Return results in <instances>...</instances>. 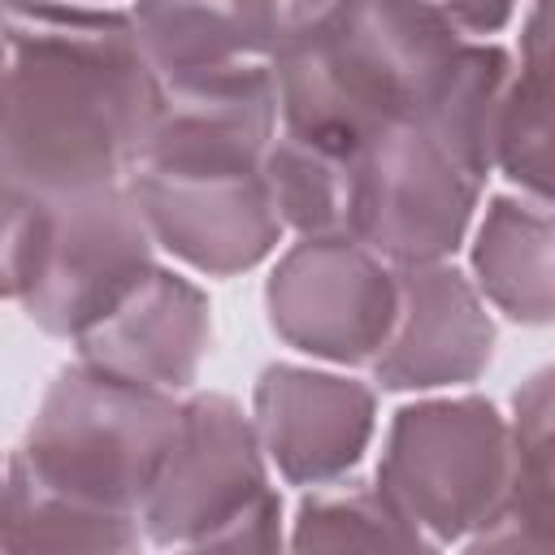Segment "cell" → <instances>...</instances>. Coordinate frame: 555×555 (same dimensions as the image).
Wrapping results in <instances>:
<instances>
[{"mask_svg": "<svg viewBox=\"0 0 555 555\" xmlns=\"http://www.w3.org/2000/svg\"><path fill=\"white\" fill-rule=\"evenodd\" d=\"M165 260L195 278H243L269 264L291 238L264 169L251 173H165L126 178Z\"/></svg>", "mask_w": 555, "mask_h": 555, "instance_id": "obj_10", "label": "cell"}, {"mask_svg": "<svg viewBox=\"0 0 555 555\" xmlns=\"http://www.w3.org/2000/svg\"><path fill=\"white\" fill-rule=\"evenodd\" d=\"M147 546L143 520L134 512H108L78 503L43 486L13 451L4 460V507H0V551H104L130 555Z\"/></svg>", "mask_w": 555, "mask_h": 555, "instance_id": "obj_18", "label": "cell"}, {"mask_svg": "<svg viewBox=\"0 0 555 555\" xmlns=\"http://www.w3.org/2000/svg\"><path fill=\"white\" fill-rule=\"evenodd\" d=\"M286 546H295V551H343V546L412 551V546H429V538L386 494V486L377 477H356L351 473V477L299 490Z\"/></svg>", "mask_w": 555, "mask_h": 555, "instance_id": "obj_20", "label": "cell"}, {"mask_svg": "<svg viewBox=\"0 0 555 555\" xmlns=\"http://www.w3.org/2000/svg\"><path fill=\"white\" fill-rule=\"evenodd\" d=\"M486 204L477 178L425 121H395L356 152L347 234L390 264L455 260Z\"/></svg>", "mask_w": 555, "mask_h": 555, "instance_id": "obj_8", "label": "cell"}, {"mask_svg": "<svg viewBox=\"0 0 555 555\" xmlns=\"http://www.w3.org/2000/svg\"><path fill=\"white\" fill-rule=\"evenodd\" d=\"M160 264L126 182L95 191L4 186V299L56 343H78Z\"/></svg>", "mask_w": 555, "mask_h": 555, "instance_id": "obj_3", "label": "cell"}, {"mask_svg": "<svg viewBox=\"0 0 555 555\" xmlns=\"http://www.w3.org/2000/svg\"><path fill=\"white\" fill-rule=\"evenodd\" d=\"M512 486L464 551H555V360L507 399Z\"/></svg>", "mask_w": 555, "mask_h": 555, "instance_id": "obj_17", "label": "cell"}, {"mask_svg": "<svg viewBox=\"0 0 555 555\" xmlns=\"http://www.w3.org/2000/svg\"><path fill=\"white\" fill-rule=\"evenodd\" d=\"M251 408L186 390L178 434L139 507L156 551H278L291 520Z\"/></svg>", "mask_w": 555, "mask_h": 555, "instance_id": "obj_4", "label": "cell"}, {"mask_svg": "<svg viewBox=\"0 0 555 555\" xmlns=\"http://www.w3.org/2000/svg\"><path fill=\"white\" fill-rule=\"evenodd\" d=\"M139 43L156 78L273 65L282 0H134Z\"/></svg>", "mask_w": 555, "mask_h": 555, "instance_id": "obj_15", "label": "cell"}, {"mask_svg": "<svg viewBox=\"0 0 555 555\" xmlns=\"http://www.w3.org/2000/svg\"><path fill=\"white\" fill-rule=\"evenodd\" d=\"M421 4H429L464 39H503L525 9V0H421Z\"/></svg>", "mask_w": 555, "mask_h": 555, "instance_id": "obj_22", "label": "cell"}, {"mask_svg": "<svg viewBox=\"0 0 555 555\" xmlns=\"http://www.w3.org/2000/svg\"><path fill=\"white\" fill-rule=\"evenodd\" d=\"M156 91L130 9L4 0V186L126 182Z\"/></svg>", "mask_w": 555, "mask_h": 555, "instance_id": "obj_1", "label": "cell"}, {"mask_svg": "<svg viewBox=\"0 0 555 555\" xmlns=\"http://www.w3.org/2000/svg\"><path fill=\"white\" fill-rule=\"evenodd\" d=\"M373 477L434 551L468 546L512 486V421L477 390L408 395L386 421Z\"/></svg>", "mask_w": 555, "mask_h": 555, "instance_id": "obj_6", "label": "cell"}, {"mask_svg": "<svg viewBox=\"0 0 555 555\" xmlns=\"http://www.w3.org/2000/svg\"><path fill=\"white\" fill-rule=\"evenodd\" d=\"M377 386L356 369L273 360L251 382V421L282 486L312 490L360 473L377 438Z\"/></svg>", "mask_w": 555, "mask_h": 555, "instance_id": "obj_9", "label": "cell"}, {"mask_svg": "<svg viewBox=\"0 0 555 555\" xmlns=\"http://www.w3.org/2000/svg\"><path fill=\"white\" fill-rule=\"evenodd\" d=\"M464 35L421 0H282L273 82L282 130L360 152L421 121Z\"/></svg>", "mask_w": 555, "mask_h": 555, "instance_id": "obj_2", "label": "cell"}, {"mask_svg": "<svg viewBox=\"0 0 555 555\" xmlns=\"http://www.w3.org/2000/svg\"><path fill=\"white\" fill-rule=\"evenodd\" d=\"M282 130L273 65L230 74L160 78L156 108L134 152V169L165 173H251Z\"/></svg>", "mask_w": 555, "mask_h": 555, "instance_id": "obj_11", "label": "cell"}, {"mask_svg": "<svg viewBox=\"0 0 555 555\" xmlns=\"http://www.w3.org/2000/svg\"><path fill=\"white\" fill-rule=\"evenodd\" d=\"M464 269L494 308V317L529 330L555 325V204L520 191L486 195Z\"/></svg>", "mask_w": 555, "mask_h": 555, "instance_id": "obj_14", "label": "cell"}, {"mask_svg": "<svg viewBox=\"0 0 555 555\" xmlns=\"http://www.w3.org/2000/svg\"><path fill=\"white\" fill-rule=\"evenodd\" d=\"M78 4H108V9H130L134 0H78Z\"/></svg>", "mask_w": 555, "mask_h": 555, "instance_id": "obj_23", "label": "cell"}, {"mask_svg": "<svg viewBox=\"0 0 555 555\" xmlns=\"http://www.w3.org/2000/svg\"><path fill=\"white\" fill-rule=\"evenodd\" d=\"M212 347V304L208 291L173 260H160L152 278L91 325L69 351L104 373L160 386L173 395L195 390L199 369Z\"/></svg>", "mask_w": 555, "mask_h": 555, "instance_id": "obj_13", "label": "cell"}, {"mask_svg": "<svg viewBox=\"0 0 555 555\" xmlns=\"http://www.w3.org/2000/svg\"><path fill=\"white\" fill-rule=\"evenodd\" d=\"M264 178L278 199V212L295 234H347L351 217V178H356V152H338L312 139H299L291 130H278Z\"/></svg>", "mask_w": 555, "mask_h": 555, "instance_id": "obj_21", "label": "cell"}, {"mask_svg": "<svg viewBox=\"0 0 555 555\" xmlns=\"http://www.w3.org/2000/svg\"><path fill=\"white\" fill-rule=\"evenodd\" d=\"M512 74L516 52L503 39H464L421 113V121L486 182L494 178V134Z\"/></svg>", "mask_w": 555, "mask_h": 555, "instance_id": "obj_19", "label": "cell"}, {"mask_svg": "<svg viewBox=\"0 0 555 555\" xmlns=\"http://www.w3.org/2000/svg\"><path fill=\"white\" fill-rule=\"evenodd\" d=\"M182 399L74 356L43 386L13 455L78 503L139 516L178 434Z\"/></svg>", "mask_w": 555, "mask_h": 555, "instance_id": "obj_5", "label": "cell"}, {"mask_svg": "<svg viewBox=\"0 0 555 555\" xmlns=\"http://www.w3.org/2000/svg\"><path fill=\"white\" fill-rule=\"evenodd\" d=\"M512 52L516 74L494 134V178L555 204V0H525Z\"/></svg>", "mask_w": 555, "mask_h": 555, "instance_id": "obj_16", "label": "cell"}, {"mask_svg": "<svg viewBox=\"0 0 555 555\" xmlns=\"http://www.w3.org/2000/svg\"><path fill=\"white\" fill-rule=\"evenodd\" d=\"M403 308L390 343L369 364L382 395L468 390L486 377L499 347V321L473 273L455 260L403 264Z\"/></svg>", "mask_w": 555, "mask_h": 555, "instance_id": "obj_12", "label": "cell"}, {"mask_svg": "<svg viewBox=\"0 0 555 555\" xmlns=\"http://www.w3.org/2000/svg\"><path fill=\"white\" fill-rule=\"evenodd\" d=\"M399 308V264L356 234H295L264 278V321L273 338L334 369L369 373L395 334Z\"/></svg>", "mask_w": 555, "mask_h": 555, "instance_id": "obj_7", "label": "cell"}]
</instances>
